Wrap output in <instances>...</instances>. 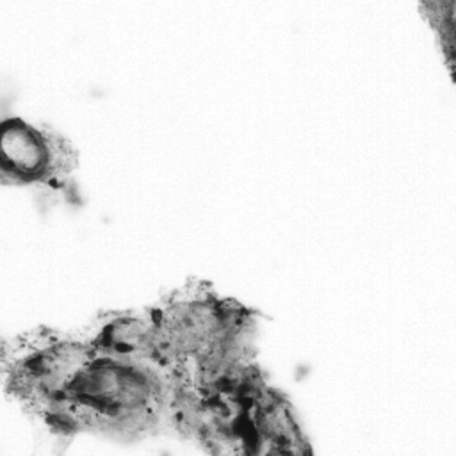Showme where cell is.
I'll return each mask as SVG.
<instances>
[{
	"label": "cell",
	"instance_id": "7",
	"mask_svg": "<svg viewBox=\"0 0 456 456\" xmlns=\"http://www.w3.org/2000/svg\"><path fill=\"white\" fill-rule=\"evenodd\" d=\"M424 7H428V21H429L433 32L438 36V41L442 45H447V53L451 57L452 36H454L452 14H444L445 4H442V2H429V4H424Z\"/></svg>",
	"mask_w": 456,
	"mask_h": 456
},
{
	"label": "cell",
	"instance_id": "5",
	"mask_svg": "<svg viewBox=\"0 0 456 456\" xmlns=\"http://www.w3.org/2000/svg\"><path fill=\"white\" fill-rule=\"evenodd\" d=\"M249 454H310L296 410L269 381L244 404Z\"/></svg>",
	"mask_w": 456,
	"mask_h": 456
},
{
	"label": "cell",
	"instance_id": "2",
	"mask_svg": "<svg viewBox=\"0 0 456 456\" xmlns=\"http://www.w3.org/2000/svg\"><path fill=\"white\" fill-rule=\"evenodd\" d=\"M82 330L62 331L39 326L2 342L5 392L37 417L91 356Z\"/></svg>",
	"mask_w": 456,
	"mask_h": 456
},
{
	"label": "cell",
	"instance_id": "1",
	"mask_svg": "<svg viewBox=\"0 0 456 456\" xmlns=\"http://www.w3.org/2000/svg\"><path fill=\"white\" fill-rule=\"evenodd\" d=\"M173 372L155 362L94 351L36 417L50 433L119 442L171 435Z\"/></svg>",
	"mask_w": 456,
	"mask_h": 456
},
{
	"label": "cell",
	"instance_id": "4",
	"mask_svg": "<svg viewBox=\"0 0 456 456\" xmlns=\"http://www.w3.org/2000/svg\"><path fill=\"white\" fill-rule=\"evenodd\" d=\"M78 167V151L59 132L7 116L0 125V180L66 191Z\"/></svg>",
	"mask_w": 456,
	"mask_h": 456
},
{
	"label": "cell",
	"instance_id": "3",
	"mask_svg": "<svg viewBox=\"0 0 456 456\" xmlns=\"http://www.w3.org/2000/svg\"><path fill=\"white\" fill-rule=\"evenodd\" d=\"M251 308L219 296L212 283L192 278L150 305L157 326L159 363L182 370L201 356Z\"/></svg>",
	"mask_w": 456,
	"mask_h": 456
},
{
	"label": "cell",
	"instance_id": "6",
	"mask_svg": "<svg viewBox=\"0 0 456 456\" xmlns=\"http://www.w3.org/2000/svg\"><path fill=\"white\" fill-rule=\"evenodd\" d=\"M82 333L94 351L159 363L157 326L150 306L103 312Z\"/></svg>",
	"mask_w": 456,
	"mask_h": 456
}]
</instances>
